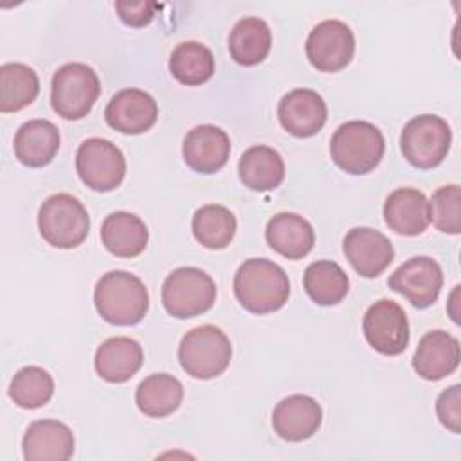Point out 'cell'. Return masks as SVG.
I'll use <instances>...</instances> for the list:
<instances>
[{
  "label": "cell",
  "instance_id": "1",
  "mask_svg": "<svg viewBox=\"0 0 461 461\" xmlns=\"http://www.w3.org/2000/svg\"><path fill=\"white\" fill-rule=\"evenodd\" d=\"M234 295L250 313H272L283 308L290 295L286 272L274 261L252 258L234 274Z\"/></svg>",
  "mask_w": 461,
  "mask_h": 461
},
{
  "label": "cell",
  "instance_id": "2",
  "mask_svg": "<svg viewBox=\"0 0 461 461\" xmlns=\"http://www.w3.org/2000/svg\"><path fill=\"white\" fill-rule=\"evenodd\" d=\"M94 304L106 322L133 326L144 319L149 308V295L148 288L135 274L112 270L95 283Z\"/></svg>",
  "mask_w": 461,
  "mask_h": 461
},
{
  "label": "cell",
  "instance_id": "3",
  "mask_svg": "<svg viewBox=\"0 0 461 461\" xmlns=\"http://www.w3.org/2000/svg\"><path fill=\"white\" fill-rule=\"evenodd\" d=\"M385 151L382 131L367 121H348L340 124L330 140V155L337 167L349 175L373 171Z\"/></svg>",
  "mask_w": 461,
  "mask_h": 461
},
{
  "label": "cell",
  "instance_id": "4",
  "mask_svg": "<svg viewBox=\"0 0 461 461\" xmlns=\"http://www.w3.org/2000/svg\"><path fill=\"white\" fill-rule=\"evenodd\" d=\"M232 358L229 337L212 324H203L187 331L178 346L182 369L198 380H211L221 375Z\"/></svg>",
  "mask_w": 461,
  "mask_h": 461
},
{
  "label": "cell",
  "instance_id": "5",
  "mask_svg": "<svg viewBox=\"0 0 461 461\" xmlns=\"http://www.w3.org/2000/svg\"><path fill=\"white\" fill-rule=\"evenodd\" d=\"M38 229L49 245L56 249H74L86 240L90 216L76 196L58 193L40 205Z\"/></svg>",
  "mask_w": 461,
  "mask_h": 461
},
{
  "label": "cell",
  "instance_id": "6",
  "mask_svg": "<svg viewBox=\"0 0 461 461\" xmlns=\"http://www.w3.org/2000/svg\"><path fill=\"white\" fill-rule=\"evenodd\" d=\"M101 83L95 70L85 63L59 67L50 83L52 110L67 121L83 119L95 104Z\"/></svg>",
  "mask_w": 461,
  "mask_h": 461
},
{
  "label": "cell",
  "instance_id": "7",
  "mask_svg": "<svg viewBox=\"0 0 461 461\" xmlns=\"http://www.w3.org/2000/svg\"><path fill=\"white\" fill-rule=\"evenodd\" d=\"M452 130L448 122L432 113L412 117L402 130L400 148L403 158L418 169L439 166L450 149Z\"/></svg>",
  "mask_w": 461,
  "mask_h": 461
},
{
  "label": "cell",
  "instance_id": "8",
  "mask_svg": "<svg viewBox=\"0 0 461 461\" xmlns=\"http://www.w3.org/2000/svg\"><path fill=\"white\" fill-rule=\"evenodd\" d=\"M216 301L212 277L196 267L175 268L162 285V304L176 319H189L205 313Z\"/></svg>",
  "mask_w": 461,
  "mask_h": 461
},
{
  "label": "cell",
  "instance_id": "9",
  "mask_svg": "<svg viewBox=\"0 0 461 461\" xmlns=\"http://www.w3.org/2000/svg\"><path fill=\"white\" fill-rule=\"evenodd\" d=\"M76 171L86 187L108 193L124 180L126 160L113 142L92 137L83 140L76 151Z\"/></svg>",
  "mask_w": 461,
  "mask_h": 461
},
{
  "label": "cell",
  "instance_id": "10",
  "mask_svg": "<svg viewBox=\"0 0 461 461\" xmlns=\"http://www.w3.org/2000/svg\"><path fill=\"white\" fill-rule=\"evenodd\" d=\"M362 330L367 344L382 355H400L409 344V321L403 308L391 301L373 303L362 319Z\"/></svg>",
  "mask_w": 461,
  "mask_h": 461
},
{
  "label": "cell",
  "instance_id": "11",
  "mask_svg": "<svg viewBox=\"0 0 461 461\" xmlns=\"http://www.w3.org/2000/svg\"><path fill=\"white\" fill-rule=\"evenodd\" d=\"M355 54V36L348 23L324 20L306 38V58L321 72H339Z\"/></svg>",
  "mask_w": 461,
  "mask_h": 461
},
{
  "label": "cell",
  "instance_id": "12",
  "mask_svg": "<svg viewBox=\"0 0 461 461\" xmlns=\"http://www.w3.org/2000/svg\"><path fill=\"white\" fill-rule=\"evenodd\" d=\"M389 288L409 299L420 310L432 306L443 286V272L436 259L429 256H414L403 261L387 281Z\"/></svg>",
  "mask_w": 461,
  "mask_h": 461
},
{
  "label": "cell",
  "instance_id": "13",
  "mask_svg": "<svg viewBox=\"0 0 461 461\" xmlns=\"http://www.w3.org/2000/svg\"><path fill=\"white\" fill-rule=\"evenodd\" d=\"M342 249L355 272L367 279L380 276L394 258L389 238L371 227L351 229L344 238Z\"/></svg>",
  "mask_w": 461,
  "mask_h": 461
},
{
  "label": "cell",
  "instance_id": "14",
  "mask_svg": "<svg viewBox=\"0 0 461 461\" xmlns=\"http://www.w3.org/2000/svg\"><path fill=\"white\" fill-rule=\"evenodd\" d=\"M277 117L290 135L306 139L321 131L328 119V108L315 90L295 88L281 97Z\"/></svg>",
  "mask_w": 461,
  "mask_h": 461
},
{
  "label": "cell",
  "instance_id": "15",
  "mask_svg": "<svg viewBox=\"0 0 461 461\" xmlns=\"http://www.w3.org/2000/svg\"><path fill=\"white\" fill-rule=\"evenodd\" d=\"M157 115V101L148 92L139 88L119 90L104 108L108 126L126 135L148 131L155 124Z\"/></svg>",
  "mask_w": 461,
  "mask_h": 461
},
{
  "label": "cell",
  "instance_id": "16",
  "mask_svg": "<svg viewBox=\"0 0 461 461\" xmlns=\"http://www.w3.org/2000/svg\"><path fill=\"white\" fill-rule=\"evenodd\" d=\"M182 157L185 164L203 175L220 171L230 157L229 135L214 124H200L184 137Z\"/></svg>",
  "mask_w": 461,
  "mask_h": 461
},
{
  "label": "cell",
  "instance_id": "17",
  "mask_svg": "<svg viewBox=\"0 0 461 461\" xmlns=\"http://www.w3.org/2000/svg\"><path fill=\"white\" fill-rule=\"evenodd\" d=\"M322 421V409L315 398L290 394L283 398L272 412L274 432L286 441H304L312 438Z\"/></svg>",
  "mask_w": 461,
  "mask_h": 461
},
{
  "label": "cell",
  "instance_id": "18",
  "mask_svg": "<svg viewBox=\"0 0 461 461\" xmlns=\"http://www.w3.org/2000/svg\"><path fill=\"white\" fill-rule=\"evenodd\" d=\"M459 340L443 330H432L420 339L412 367L421 378L434 382L452 375L459 366Z\"/></svg>",
  "mask_w": 461,
  "mask_h": 461
},
{
  "label": "cell",
  "instance_id": "19",
  "mask_svg": "<svg viewBox=\"0 0 461 461\" xmlns=\"http://www.w3.org/2000/svg\"><path fill=\"white\" fill-rule=\"evenodd\" d=\"M27 461H67L74 454V434L58 420L32 421L22 439Z\"/></svg>",
  "mask_w": 461,
  "mask_h": 461
},
{
  "label": "cell",
  "instance_id": "20",
  "mask_svg": "<svg viewBox=\"0 0 461 461\" xmlns=\"http://www.w3.org/2000/svg\"><path fill=\"white\" fill-rule=\"evenodd\" d=\"M384 220L391 230L418 236L429 227V200L414 187L394 189L384 203Z\"/></svg>",
  "mask_w": 461,
  "mask_h": 461
},
{
  "label": "cell",
  "instance_id": "21",
  "mask_svg": "<svg viewBox=\"0 0 461 461\" xmlns=\"http://www.w3.org/2000/svg\"><path fill=\"white\" fill-rule=\"evenodd\" d=\"M140 344L130 337H110L95 351L94 366L97 375L110 384L130 380L142 366Z\"/></svg>",
  "mask_w": 461,
  "mask_h": 461
},
{
  "label": "cell",
  "instance_id": "22",
  "mask_svg": "<svg viewBox=\"0 0 461 461\" xmlns=\"http://www.w3.org/2000/svg\"><path fill=\"white\" fill-rule=\"evenodd\" d=\"M59 130L47 119L23 122L14 135V155L29 167L47 166L59 149Z\"/></svg>",
  "mask_w": 461,
  "mask_h": 461
},
{
  "label": "cell",
  "instance_id": "23",
  "mask_svg": "<svg viewBox=\"0 0 461 461\" xmlns=\"http://www.w3.org/2000/svg\"><path fill=\"white\" fill-rule=\"evenodd\" d=\"M265 238L270 249L286 259L304 258L315 243V232L308 220L295 212H277L265 229Z\"/></svg>",
  "mask_w": 461,
  "mask_h": 461
},
{
  "label": "cell",
  "instance_id": "24",
  "mask_svg": "<svg viewBox=\"0 0 461 461\" xmlns=\"http://www.w3.org/2000/svg\"><path fill=\"white\" fill-rule=\"evenodd\" d=\"M101 241L117 258H135L148 245V227L137 214L115 211L101 225Z\"/></svg>",
  "mask_w": 461,
  "mask_h": 461
},
{
  "label": "cell",
  "instance_id": "25",
  "mask_svg": "<svg viewBox=\"0 0 461 461\" xmlns=\"http://www.w3.org/2000/svg\"><path fill=\"white\" fill-rule=\"evenodd\" d=\"M238 175L252 191H272L285 178V162L270 146H250L238 162Z\"/></svg>",
  "mask_w": 461,
  "mask_h": 461
},
{
  "label": "cell",
  "instance_id": "26",
  "mask_svg": "<svg viewBox=\"0 0 461 461\" xmlns=\"http://www.w3.org/2000/svg\"><path fill=\"white\" fill-rule=\"evenodd\" d=\"M272 47V32L265 20L258 16H247L236 22L229 34L230 58L243 65L252 67L261 63Z\"/></svg>",
  "mask_w": 461,
  "mask_h": 461
},
{
  "label": "cell",
  "instance_id": "27",
  "mask_svg": "<svg viewBox=\"0 0 461 461\" xmlns=\"http://www.w3.org/2000/svg\"><path fill=\"white\" fill-rule=\"evenodd\" d=\"M184 398V387L178 378L167 373H155L146 376L137 391L135 403L140 412L149 418H164L173 414Z\"/></svg>",
  "mask_w": 461,
  "mask_h": 461
},
{
  "label": "cell",
  "instance_id": "28",
  "mask_svg": "<svg viewBox=\"0 0 461 461\" xmlns=\"http://www.w3.org/2000/svg\"><path fill=\"white\" fill-rule=\"evenodd\" d=\"M303 286L313 303L321 306H333L348 295L349 277L339 263L321 259L306 267Z\"/></svg>",
  "mask_w": 461,
  "mask_h": 461
},
{
  "label": "cell",
  "instance_id": "29",
  "mask_svg": "<svg viewBox=\"0 0 461 461\" xmlns=\"http://www.w3.org/2000/svg\"><path fill=\"white\" fill-rule=\"evenodd\" d=\"M169 70L182 85H202L214 74V54L200 41H182L171 52Z\"/></svg>",
  "mask_w": 461,
  "mask_h": 461
},
{
  "label": "cell",
  "instance_id": "30",
  "mask_svg": "<svg viewBox=\"0 0 461 461\" xmlns=\"http://www.w3.org/2000/svg\"><path fill=\"white\" fill-rule=\"evenodd\" d=\"M40 92L38 74L23 63L0 67V112H18L29 106Z\"/></svg>",
  "mask_w": 461,
  "mask_h": 461
},
{
  "label": "cell",
  "instance_id": "31",
  "mask_svg": "<svg viewBox=\"0 0 461 461\" xmlns=\"http://www.w3.org/2000/svg\"><path fill=\"white\" fill-rule=\"evenodd\" d=\"M191 229L200 245L220 250L230 245L236 234V216L223 205L207 203L194 212Z\"/></svg>",
  "mask_w": 461,
  "mask_h": 461
},
{
  "label": "cell",
  "instance_id": "32",
  "mask_svg": "<svg viewBox=\"0 0 461 461\" xmlns=\"http://www.w3.org/2000/svg\"><path fill=\"white\" fill-rule=\"evenodd\" d=\"M54 394V380L49 371L38 366L18 369L9 385L11 400L22 409L43 407Z\"/></svg>",
  "mask_w": 461,
  "mask_h": 461
},
{
  "label": "cell",
  "instance_id": "33",
  "mask_svg": "<svg viewBox=\"0 0 461 461\" xmlns=\"http://www.w3.org/2000/svg\"><path fill=\"white\" fill-rule=\"evenodd\" d=\"M429 218L438 230L445 234L461 232V191L459 185L448 184L434 191L429 202Z\"/></svg>",
  "mask_w": 461,
  "mask_h": 461
},
{
  "label": "cell",
  "instance_id": "34",
  "mask_svg": "<svg viewBox=\"0 0 461 461\" xmlns=\"http://www.w3.org/2000/svg\"><path fill=\"white\" fill-rule=\"evenodd\" d=\"M436 412L443 427L450 432H461V385H450L436 400Z\"/></svg>",
  "mask_w": 461,
  "mask_h": 461
},
{
  "label": "cell",
  "instance_id": "35",
  "mask_svg": "<svg viewBox=\"0 0 461 461\" xmlns=\"http://www.w3.org/2000/svg\"><path fill=\"white\" fill-rule=\"evenodd\" d=\"M157 7L158 5L155 2H148V0H139V2L119 0V2H115V11H117L119 18L130 27L148 25L155 16Z\"/></svg>",
  "mask_w": 461,
  "mask_h": 461
}]
</instances>
